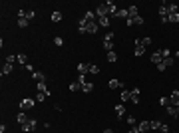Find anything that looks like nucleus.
I'll return each mask as SVG.
<instances>
[{"label":"nucleus","mask_w":179,"mask_h":133,"mask_svg":"<svg viewBox=\"0 0 179 133\" xmlns=\"http://www.w3.org/2000/svg\"><path fill=\"white\" fill-rule=\"evenodd\" d=\"M129 133H141V131H139L137 125H132V127H129Z\"/></svg>","instance_id":"09e8293b"},{"label":"nucleus","mask_w":179,"mask_h":133,"mask_svg":"<svg viewBox=\"0 0 179 133\" xmlns=\"http://www.w3.org/2000/svg\"><path fill=\"white\" fill-rule=\"evenodd\" d=\"M149 60H151L153 64H155V66H157L159 62H163V56H161V50H155V52L151 54V58H149Z\"/></svg>","instance_id":"20e7f679"},{"label":"nucleus","mask_w":179,"mask_h":133,"mask_svg":"<svg viewBox=\"0 0 179 133\" xmlns=\"http://www.w3.org/2000/svg\"><path fill=\"white\" fill-rule=\"evenodd\" d=\"M80 89H82V86H80L78 81H72L70 84V92H80Z\"/></svg>","instance_id":"58836bf2"},{"label":"nucleus","mask_w":179,"mask_h":133,"mask_svg":"<svg viewBox=\"0 0 179 133\" xmlns=\"http://www.w3.org/2000/svg\"><path fill=\"white\" fill-rule=\"evenodd\" d=\"M132 103H139V87H133L132 89V97H129Z\"/></svg>","instance_id":"9b49d317"},{"label":"nucleus","mask_w":179,"mask_h":133,"mask_svg":"<svg viewBox=\"0 0 179 133\" xmlns=\"http://www.w3.org/2000/svg\"><path fill=\"white\" fill-rule=\"evenodd\" d=\"M107 86H110V89H121V87H123V84L113 78V80H110V84H107Z\"/></svg>","instance_id":"9d476101"},{"label":"nucleus","mask_w":179,"mask_h":133,"mask_svg":"<svg viewBox=\"0 0 179 133\" xmlns=\"http://www.w3.org/2000/svg\"><path fill=\"white\" fill-rule=\"evenodd\" d=\"M159 133H169V125H167V123H161V127H159Z\"/></svg>","instance_id":"a18cd8bd"},{"label":"nucleus","mask_w":179,"mask_h":133,"mask_svg":"<svg viewBox=\"0 0 179 133\" xmlns=\"http://www.w3.org/2000/svg\"><path fill=\"white\" fill-rule=\"evenodd\" d=\"M145 50H147V48H143L141 44H135V50H133V54L139 58V56H143V54H145Z\"/></svg>","instance_id":"f3484780"},{"label":"nucleus","mask_w":179,"mask_h":133,"mask_svg":"<svg viewBox=\"0 0 179 133\" xmlns=\"http://www.w3.org/2000/svg\"><path fill=\"white\" fill-rule=\"evenodd\" d=\"M115 60H118V54H115V52H107V62H110V64H113Z\"/></svg>","instance_id":"c9c22d12"},{"label":"nucleus","mask_w":179,"mask_h":133,"mask_svg":"<svg viewBox=\"0 0 179 133\" xmlns=\"http://www.w3.org/2000/svg\"><path fill=\"white\" fill-rule=\"evenodd\" d=\"M165 111L169 113L171 117H177V107H175V105H167V107H165Z\"/></svg>","instance_id":"b1692460"},{"label":"nucleus","mask_w":179,"mask_h":133,"mask_svg":"<svg viewBox=\"0 0 179 133\" xmlns=\"http://www.w3.org/2000/svg\"><path fill=\"white\" fill-rule=\"evenodd\" d=\"M177 117H179V107H177Z\"/></svg>","instance_id":"5fc2aeb1"},{"label":"nucleus","mask_w":179,"mask_h":133,"mask_svg":"<svg viewBox=\"0 0 179 133\" xmlns=\"http://www.w3.org/2000/svg\"><path fill=\"white\" fill-rule=\"evenodd\" d=\"M32 80L36 81V84H44V80H46V78H44V73H42V72H34L32 73Z\"/></svg>","instance_id":"f8f14e48"},{"label":"nucleus","mask_w":179,"mask_h":133,"mask_svg":"<svg viewBox=\"0 0 179 133\" xmlns=\"http://www.w3.org/2000/svg\"><path fill=\"white\" fill-rule=\"evenodd\" d=\"M106 4H107V8H110V16H115V14H118V8H115V2H112V0H107Z\"/></svg>","instance_id":"dca6fc26"},{"label":"nucleus","mask_w":179,"mask_h":133,"mask_svg":"<svg viewBox=\"0 0 179 133\" xmlns=\"http://www.w3.org/2000/svg\"><path fill=\"white\" fill-rule=\"evenodd\" d=\"M115 115H118V119H123V115H126V105L123 103L115 105Z\"/></svg>","instance_id":"39448f33"},{"label":"nucleus","mask_w":179,"mask_h":133,"mask_svg":"<svg viewBox=\"0 0 179 133\" xmlns=\"http://www.w3.org/2000/svg\"><path fill=\"white\" fill-rule=\"evenodd\" d=\"M133 42H135V44H141L143 48H147L149 44H151V38H147V36H145V38H135Z\"/></svg>","instance_id":"ddd939ff"},{"label":"nucleus","mask_w":179,"mask_h":133,"mask_svg":"<svg viewBox=\"0 0 179 133\" xmlns=\"http://www.w3.org/2000/svg\"><path fill=\"white\" fill-rule=\"evenodd\" d=\"M90 73H94V76H98V73H99V68L96 66V64H90Z\"/></svg>","instance_id":"79ce46f5"},{"label":"nucleus","mask_w":179,"mask_h":133,"mask_svg":"<svg viewBox=\"0 0 179 133\" xmlns=\"http://www.w3.org/2000/svg\"><path fill=\"white\" fill-rule=\"evenodd\" d=\"M177 12H179V6H177Z\"/></svg>","instance_id":"6e6d98bb"},{"label":"nucleus","mask_w":179,"mask_h":133,"mask_svg":"<svg viewBox=\"0 0 179 133\" xmlns=\"http://www.w3.org/2000/svg\"><path fill=\"white\" fill-rule=\"evenodd\" d=\"M76 81H78L80 86H84V84H86V76H82V73H80V76H78V80H76Z\"/></svg>","instance_id":"de8ad7c7"},{"label":"nucleus","mask_w":179,"mask_h":133,"mask_svg":"<svg viewBox=\"0 0 179 133\" xmlns=\"http://www.w3.org/2000/svg\"><path fill=\"white\" fill-rule=\"evenodd\" d=\"M82 92H84V93H92L94 92V84H92V81H86V84L82 86Z\"/></svg>","instance_id":"a211bd4d"},{"label":"nucleus","mask_w":179,"mask_h":133,"mask_svg":"<svg viewBox=\"0 0 179 133\" xmlns=\"http://www.w3.org/2000/svg\"><path fill=\"white\" fill-rule=\"evenodd\" d=\"M110 16H104V18H98V26H104V28H110Z\"/></svg>","instance_id":"2eb2a0df"},{"label":"nucleus","mask_w":179,"mask_h":133,"mask_svg":"<svg viewBox=\"0 0 179 133\" xmlns=\"http://www.w3.org/2000/svg\"><path fill=\"white\" fill-rule=\"evenodd\" d=\"M167 20H169V24H177V22H179V12L169 14V16H167Z\"/></svg>","instance_id":"5701e85b"},{"label":"nucleus","mask_w":179,"mask_h":133,"mask_svg":"<svg viewBox=\"0 0 179 133\" xmlns=\"http://www.w3.org/2000/svg\"><path fill=\"white\" fill-rule=\"evenodd\" d=\"M137 127H139V131L143 133V131H147L149 129V121H139L137 123Z\"/></svg>","instance_id":"cd10ccee"},{"label":"nucleus","mask_w":179,"mask_h":133,"mask_svg":"<svg viewBox=\"0 0 179 133\" xmlns=\"http://www.w3.org/2000/svg\"><path fill=\"white\" fill-rule=\"evenodd\" d=\"M159 127H161V121H159V119L149 121V129H155V131H159Z\"/></svg>","instance_id":"a878e982"},{"label":"nucleus","mask_w":179,"mask_h":133,"mask_svg":"<svg viewBox=\"0 0 179 133\" xmlns=\"http://www.w3.org/2000/svg\"><path fill=\"white\" fill-rule=\"evenodd\" d=\"M104 133H113V129H106V131H104Z\"/></svg>","instance_id":"603ef678"},{"label":"nucleus","mask_w":179,"mask_h":133,"mask_svg":"<svg viewBox=\"0 0 179 133\" xmlns=\"http://www.w3.org/2000/svg\"><path fill=\"white\" fill-rule=\"evenodd\" d=\"M28 24H30V20H28V18H18V26L20 28H26Z\"/></svg>","instance_id":"ea45409f"},{"label":"nucleus","mask_w":179,"mask_h":133,"mask_svg":"<svg viewBox=\"0 0 179 133\" xmlns=\"http://www.w3.org/2000/svg\"><path fill=\"white\" fill-rule=\"evenodd\" d=\"M54 44H56V46H62V44H64V40L58 36V38H54Z\"/></svg>","instance_id":"8fccbe9b"},{"label":"nucleus","mask_w":179,"mask_h":133,"mask_svg":"<svg viewBox=\"0 0 179 133\" xmlns=\"http://www.w3.org/2000/svg\"><path fill=\"white\" fill-rule=\"evenodd\" d=\"M129 97H132V92H126V89H123L121 95H119V100L121 101H129Z\"/></svg>","instance_id":"7c9ffc66"},{"label":"nucleus","mask_w":179,"mask_h":133,"mask_svg":"<svg viewBox=\"0 0 179 133\" xmlns=\"http://www.w3.org/2000/svg\"><path fill=\"white\" fill-rule=\"evenodd\" d=\"M84 20L86 22H98L96 20V10H88V12L84 14Z\"/></svg>","instance_id":"6e6552de"},{"label":"nucleus","mask_w":179,"mask_h":133,"mask_svg":"<svg viewBox=\"0 0 179 133\" xmlns=\"http://www.w3.org/2000/svg\"><path fill=\"white\" fill-rule=\"evenodd\" d=\"M0 133H6V125H4V123L0 125Z\"/></svg>","instance_id":"3c124183"},{"label":"nucleus","mask_w":179,"mask_h":133,"mask_svg":"<svg viewBox=\"0 0 179 133\" xmlns=\"http://www.w3.org/2000/svg\"><path fill=\"white\" fill-rule=\"evenodd\" d=\"M36 89H38V92H44V93H48V95H50V89H48V86L46 84H36Z\"/></svg>","instance_id":"393cba45"},{"label":"nucleus","mask_w":179,"mask_h":133,"mask_svg":"<svg viewBox=\"0 0 179 133\" xmlns=\"http://www.w3.org/2000/svg\"><path fill=\"white\" fill-rule=\"evenodd\" d=\"M78 73H82V76H86V73H90V64H78Z\"/></svg>","instance_id":"1a4fd4ad"},{"label":"nucleus","mask_w":179,"mask_h":133,"mask_svg":"<svg viewBox=\"0 0 179 133\" xmlns=\"http://www.w3.org/2000/svg\"><path fill=\"white\" fill-rule=\"evenodd\" d=\"M161 56H163V60H165V58H171V52H169L167 48H163V50H161Z\"/></svg>","instance_id":"49530a36"},{"label":"nucleus","mask_w":179,"mask_h":133,"mask_svg":"<svg viewBox=\"0 0 179 133\" xmlns=\"http://www.w3.org/2000/svg\"><path fill=\"white\" fill-rule=\"evenodd\" d=\"M78 32H80V34H84V32H86V20H84V18L78 22Z\"/></svg>","instance_id":"2f4dec72"},{"label":"nucleus","mask_w":179,"mask_h":133,"mask_svg":"<svg viewBox=\"0 0 179 133\" xmlns=\"http://www.w3.org/2000/svg\"><path fill=\"white\" fill-rule=\"evenodd\" d=\"M96 16H98V18L110 16V8H107V4H99V6L96 8Z\"/></svg>","instance_id":"7ed1b4c3"},{"label":"nucleus","mask_w":179,"mask_h":133,"mask_svg":"<svg viewBox=\"0 0 179 133\" xmlns=\"http://www.w3.org/2000/svg\"><path fill=\"white\" fill-rule=\"evenodd\" d=\"M115 18H121V20H127V18H129V12H127L126 8H119V10H118V14H115Z\"/></svg>","instance_id":"4468645a"},{"label":"nucleus","mask_w":179,"mask_h":133,"mask_svg":"<svg viewBox=\"0 0 179 133\" xmlns=\"http://www.w3.org/2000/svg\"><path fill=\"white\" fill-rule=\"evenodd\" d=\"M175 58H177V60H179V52H175Z\"/></svg>","instance_id":"864d4df0"},{"label":"nucleus","mask_w":179,"mask_h":133,"mask_svg":"<svg viewBox=\"0 0 179 133\" xmlns=\"http://www.w3.org/2000/svg\"><path fill=\"white\" fill-rule=\"evenodd\" d=\"M62 20V12H60V10H54L52 12V22H60Z\"/></svg>","instance_id":"c756f323"},{"label":"nucleus","mask_w":179,"mask_h":133,"mask_svg":"<svg viewBox=\"0 0 179 133\" xmlns=\"http://www.w3.org/2000/svg\"><path fill=\"white\" fill-rule=\"evenodd\" d=\"M159 105H161V107L171 105V100H169V97H161V100H159Z\"/></svg>","instance_id":"e433bc0d"},{"label":"nucleus","mask_w":179,"mask_h":133,"mask_svg":"<svg viewBox=\"0 0 179 133\" xmlns=\"http://www.w3.org/2000/svg\"><path fill=\"white\" fill-rule=\"evenodd\" d=\"M0 73H2V76L12 73V64H4V66H2V70H0Z\"/></svg>","instance_id":"aec40b11"},{"label":"nucleus","mask_w":179,"mask_h":133,"mask_svg":"<svg viewBox=\"0 0 179 133\" xmlns=\"http://www.w3.org/2000/svg\"><path fill=\"white\" fill-rule=\"evenodd\" d=\"M167 12H169V14H175V12H177V4H171V2H167Z\"/></svg>","instance_id":"f704fd0d"},{"label":"nucleus","mask_w":179,"mask_h":133,"mask_svg":"<svg viewBox=\"0 0 179 133\" xmlns=\"http://www.w3.org/2000/svg\"><path fill=\"white\" fill-rule=\"evenodd\" d=\"M14 62H18V54H8L6 56V64H14Z\"/></svg>","instance_id":"c85d7f7f"},{"label":"nucleus","mask_w":179,"mask_h":133,"mask_svg":"<svg viewBox=\"0 0 179 133\" xmlns=\"http://www.w3.org/2000/svg\"><path fill=\"white\" fill-rule=\"evenodd\" d=\"M86 32L88 34H96L98 32V22H86Z\"/></svg>","instance_id":"0eeeda50"},{"label":"nucleus","mask_w":179,"mask_h":133,"mask_svg":"<svg viewBox=\"0 0 179 133\" xmlns=\"http://www.w3.org/2000/svg\"><path fill=\"white\" fill-rule=\"evenodd\" d=\"M159 16L163 18V16H169V12H167V2H163L161 6H159Z\"/></svg>","instance_id":"4be33fe9"},{"label":"nucleus","mask_w":179,"mask_h":133,"mask_svg":"<svg viewBox=\"0 0 179 133\" xmlns=\"http://www.w3.org/2000/svg\"><path fill=\"white\" fill-rule=\"evenodd\" d=\"M16 119H18V123H20V125H24V123H26V121L30 119V117H28V115H26V113H24V111H20V113H18V117H16Z\"/></svg>","instance_id":"6ab92c4d"},{"label":"nucleus","mask_w":179,"mask_h":133,"mask_svg":"<svg viewBox=\"0 0 179 133\" xmlns=\"http://www.w3.org/2000/svg\"><path fill=\"white\" fill-rule=\"evenodd\" d=\"M173 64H175V58H173V56H171V58H165V60H163V66H165V68H171Z\"/></svg>","instance_id":"72a5a7b5"},{"label":"nucleus","mask_w":179,"mask_h":133,"mask_svg":"<svg viewBox=\"0 0 179 133\" xmlns=\"http://www.w3.org/2000/svg\"><path fill=\"white\" fill-rule=\"evenodd\" d=\"M48 97V93H44V92H38L36 93V101H44Z\"/></svg>","instance_id":"a19ab883"},{"label":"nucleus","mask_w":179,"mask_h":133,"mask_svg":"<svg viewBox=\"0 0 179 133\" xmlns=\"http://www.w3.org/2000/svg\"><path fill=\"white\" fill-rule=\"evenodd\" d=\"M113 38H115V34H113V32H107L106 36H104V40H106V42H113Z\"/></svg>","instance_id":"c03bdc74"},{"label":"nucleus","mask_w":179,"mask_h":133,"mask_svg":"<svg viewBox=\"0 0 179 133\" xmlns=\"http://www.w3.org/2000/svg\"><path fill=\"white\" fill-rule=\"evenodd\" d=\"M102 46H104V50H106V52H113V42H106V40H104V44H102Z\"/></svg>","instance_id":"473e14b6"},{"label":"nucleus","mask_w":179,"mask_h":133,"mask_svg":"<svg viewBox=\"0 0 179 133\" xmlns=\"http://www.w3.org/2000/svg\"><path fill=\"white\" fill-rule=\"evenodd\" d=\"M126 121H127V125H129V127H132V125H137V119H135L133 115H127Z\"/></svg>","instance_id":"4c0bfd02"},{"label":"nucleus","mask_w":179,"mask_h":133,"mask_svg":"<svg viewBox=\"0 0 179 133\" xmlns=\"http://www.w3.org/2000/svg\"><path fill=\"white\" fill-rule=\"evenodd\" d=\"M26 18L28 20H34L36 18V10H26Z\"/></svg>","instance_id":"37998d69"},{"label":"nucleus","mask_w":179,"mask_h":133,"mask_svg":"<svg viewBox=\"0 0 179 133\" xmlns=\"http://www.w3.org/2000/svg\"><path fill=\"white\" fill-rule=\"evenodd\" d=\"M20 127H22V131H24V133L34 131V129H36V119H34V117H30V119H28L24 125H20Z\"/></svg>","instance_id":"f03ea898"},{"label":"nucleus","mask_w":179,"mask_h":133,"mask_svg":"<svg viewBox=\"0 0 179 133\" xmlns=\"http://www.w3.org/2000/svg\"><path fill=\"white\" fill-rule=\"evenodd\" d=\"M127 12H129V18H135V16H139V8L137 6H129Z\"/></svg>","instance_id":"412c9836"},{"label":"nucleus","mask_w":179,"mask_h":133,"mask_svg":"<svg viewBox=\"0 0 179 133\" xmlns=\"http://www.w3.org/2000/svg\"><path fill=\"white\" fill-rule=\"evenodd\" d=\"M34 105H36V100H32V97H24V100L20 101V111H28V109H32Z\"/></svg>","instance_id":"f257e3e1"},{"label":"nucleus","mask_w":179,"mask_h":133,"mask_svg":"<svg viewBox=\"0 0 179 133\" xmlns=\"http://www.w3.org/2000/svg\"><path fill=\"white\" fill-rule=\"evenodd\" d=\"M18 64L20 66H26L28 64V56L26 54H18Z\"/></svg>","instance_id":"bb28decb"},{"label":"nucleus","mask_w":179,"mask_h":133,"mask_svg":"<svg viewBox=\"0 0 179 133\" xmlns=\"http://www.w3.org/2000/svg\"><path fill=\"white\" fill-rule=\"evenodd\" d=\"M169 100H171V105L179 107V89H173L171 95H169Z\"/></svg>","instance_id":"423d86ee"}]
</instances>
